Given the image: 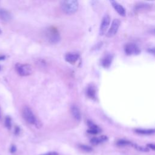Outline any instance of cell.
Listing matches in <instances>:
<instances>
[{"instance_id":"obj_1","label":"cell","mask_w":155,"mask_h":155,"mask_svg":"<svg viewBox=\"0 0 155 155\" xmlns=\"http://www.w3.org/2000/svg\"><path fill=\"white\" fill-rule=\"evenodd\" d=\"M79 7L78 1L76 0H67L61 2V7L62 11L68 15L73 14L77 12Z\"/></svg>"},{"instance_id":"obj_15","label":"cell","mask_w":155,"mask_h":155,"mask_svg":"<svg viewBox=\"0 0 155 155\" xmlns=\"http://www.w3.org/2000/svg\"><path fill=\"white\" fill-rule=\"evenodd\" d=\"M87 95L91 99H94L96 97V88L93 85H89L86 90Z\"/></svg>"},{"instance_id":"obj_16","label":"cell","mask_w":155,"mask_h":155,"mask_svg":"<svg viewBox=\"0 0 155 155\" xmlns=\"http://www.w3.org/2000/svg\"><path fill=\"white\" fill-rule=\"evenodd\" d=\"M135 131L140 134H144V135H150L153 134L154 133V129H136Z\"/></svg>"},{"instance_id":"obj_7","label":"cell","mask_w":155,"mask_h":155,"mask_svg":"<svg viewBox=\"0 0 155 155\" xmlns=\"http://www.w3.org/2000/svg\"><path fill=\"white\" fill-rule=\"evenodd\" d=\"M120 24V21L118 19H114L112 21L111 25L107 32V36L108 38H111L114 36L117 32L119 27Z\"/></svg>"},{"instance_id":"obj_10","label":"cell","mask_w":155,"mask_h":155,"mask_svg":"<svg viewBox=\"0 0 155 155\" xmlns=\"http://www.w3.org/2000/svg\"><path fill=\"white\" fill-rule=\"evenodd\" d=\"M70 111L74 119L77 121H79L81 119V113L79 107L76 105H73L70 108Z\"/></svg>"},{"instance_id":"obj_2","label":"cell","mask_w":155,"mask_h":155,"mask_svg":"<svg viewBox=\"0 0 155 155\" xmlns=\"http://www.w3.org/2000/svg\"><path fill=\"white\" fill-rule=\"evenodd\" d=\"M22 116L24 119L30 124L38 125V121L33 113L31 108L27 106H25L22 109Z\"/></svg>"},{"instance_id":"obj_20","label":"cell","mask_w":155,"mask_h":155,"mask_svg":"<svg viewBox=\"0 0 155 155\" xmlns=\"http://www.w3.org/2000/svg\"><path fill=\"white\" fill-rule=\"evenodd\" d=\"M80 148L82 150H84L85 151H87V152L91 151L92 150L91 147H90L88 146H87V145H80Z\"/></svg>"},{"instance_id":"obj_23","label":"cell","mask_w":155,"mask_h":155,"mask_svg":"<svg viewBox=\"0 0 155 155\" xmlns=\"http://www.w3.org/2000/svg\"><path fill=\"white\" fill-rule=\"evenodd\" d=\"M1 33V29H0V33Z\"/></svg>"},{"instance_id":"obj_21","label":"cell","mask_w":155,"mask_h":155,"mask_svg":"<svg viewBox=\"0 0 155 155\" xmlns=\"http://www.w3.org/2000/svg\"><path fill=\"white\" fill-rule=\"evenodd\" d=\"M41 155H58V153L56 152H49V153H47L44 154H41Z\"/></svg>"},{"instance_id":"obj_17","label":"cell","mask_w":155,"mask_h":155,"mask_svg":"<svg viewBox=\"0 0 155 155\" xmlns=\"http://www.w3.org/2000/svg\"><path fill=\"white\" fill-rule=\"evenodd\" d=\"M117 145L119 146H127V145H132L133 146V144L131 142H130L127 140L120 139L117 142Z\"/></svg>"},{"instance_id":"obj_11","label":"cell","mask_w":155,"mask_h":155,"mask_svg":"<svg viewBox=\"0 0 155 155\" xmlns=\"http://www.w3.org/2000/svg\"><path fill=\"white\" fill-rule=\"evenodd\" d=\"M79 55L76 53H68L65 54V59L70 64H74L79 59Z\"/></svg>"},{"instance_id":"obj_13","label":"cell","mask_w":155,"mask_h":155,"mask_svg":"<svg viewBox=\"0 0 155 155\" xmlns=\"http://www.w3.org/2000/svg\"><path fill=\"white\" fill-rule=\"evenodd\" d=\"M87 124L89 127V130H88V132L90 134H98L101 131V129L99 128V127L98 126H97L96 125H95L91 121L88 120L87 122Z\"/></svg>"},{"instance_id":"obj_6","label":"cell","mask_w":155,"mask_h":155,"mask_svg":"<svg viewBox=\"0 0 155 155\" xmlns=\"http://www.w3.org/2000/svg\"><path fill=\"white\" fill-rule=\"evenodd\" d=\"M110 17L108 15H105L101 21L100 28H99V34L100 35L102 36L106 33L107 30L110 24Z\"/></svg>"},{"instance_id":"obj_4","label":"cell","mask_w":155,"mask_h":155,"mask_svg":"<svg viewBox=\"0 0 155 155\" xmlns=\"http://www.w3.org/2000/svg\"><path fill=\"white\" fill-rule=\"evenodd\" d=\"M16 70L22 76H27L32 73V67L29 64H18L16 65Z\"/></svg>"},{"instance_id":"obj_8","label":"cell","mask_w":155,"mask_h":155,"mask_svg":"<svg viewBox=\"0 0 155 155\" xmlns=\"http://www.w3.org/2000/svg\"><path fill=\"white\" fill-rule=\"evenodd\" d=\"M112 6L113 7V8L115 9V10L121 16H124L125 15L126 12H125V9L124 8V7L120 4L119 2H117V1H110Z\"/></svg>"},{"instance_id":"obj_5","label":"cell","mask_w":155,"mask_h":155,"mask_svg":"<svg viewBox=\"0 0 155 155\" xmlns=\"http://www.w3.org/2000/svg\"><path fill=\"white\" fill-rule=\"evenodd\" d=\"M124 51L128 55H137L140 53L139 47L134 43H127L125 44Z\"/></svg>"},{"instance_id":"obj_3","label":"cell","mask_w":155,"mask_h":155,"mask_svg":"<svg viewBox=\"0 0 155 155\" xmlns=\"http://www.w3.org/2000/svg\"><path fill=\"white\" fill-rule=\"evenodd\" d=\"M46 36L47 39L52 44L57 43L60 40V35L58 30L54 27H50L47 30Z\"/></svg>"},{"instance_id":"obj_18","label":"cell","mask_w":155,"mask_h":155,"mask_svg":"<svg viewBox=\"0 0 155 155\" xmlns=\"http://www.w3.org/2000/svg\"><path fill=\"white\" fill-rule=\"evenodd\" d=\"M150 6V4H144V3H140L139 4H137L136 5V10H140L145 8H147Z\"/></svg>"},{"instance_id":"obj_22","label":"cell","mask_w":155,"mask_h":155,"mask_svg":"<svg viewBox=\"0 0 155 155\" xmlns=\"http://www.w3.org/2000/svg\"><path fill=\"white\" fill-rule=\"evenodd\" d=\"M148 146L149 147H150L152 150H154V144H148Z\"/></svg>"},{"instance_id":"obj_19","label":"cell","mask_w":155,"mask_h":155,"mask_svg":"<svg viewBox=\"0 0 155 155\" xmlns=\"http://www.w3.org/2000/svg\"><path fill=\"white\" fill-rule=\"evenodd\" d=\"M5 125L7 128L10 129V128L12 127V121H11V119L9 116H7L5 117Z\"/></svg>"},{"instance_id":"obj_14","label":"cell","mask_w":155,"mask_h":155,"mask_svg":"<svg viewBox=\"0 0 155 155\" xmlns=\"http://www.w3.org/2000/svg\"><path fill=\"white\" fill-rule=\"evenodd\" d=\"M107 137L105 136H101L99 137H93L91 140H90V142L94 145H98L101 143H102L105 141H106L107 140Z\"/></svg>"},{"instance_id":"obj_9","label":"cell","mask_w":155,"mask_h":155,"mask_svg":"<svg viewBox=\"0 0 155 155\" xmlns=\"http://www.w3.org/2000/svg\"><path fill=\"white\" fill-rule=\"evenodd\" d=\"M113 59V55L111 54H105L101 59V65L104 68H108L111 64Z\"/></svg>"},{"instance_id":"obj_12","label":"cell","mask_w":155,"mask_h":155,"mask_svg":"<svg viewBox=\"0 0 155 155\" xmlns=\"http://www.w3.org/2000/svg\"><path fill=\"white\" fill-rule=\"evenodd\" d=\"M12 15L10 13L4 8H0V19L4 21L8 22L12 19Z\"/></svg>"}]
</instances>
